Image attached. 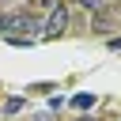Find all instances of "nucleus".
I'll use <instances>...</instances> for the list:
<instances>
[{"mask_svg":"<svg viewBox=\"0 0 121 121\" xmlns=\"http://www.w3.org/2000/svg\"><path fill=\"white\" fill-rule=\"evenodd\" d=\"M26 91H30V95H45V91H53V83H30Z\"/></svg>","mask_w":121,"mask_h":121,"instance_id":"8","label":"nucleus"},{"mask_svg":"<svg viewBox=\"0 0 121 121\" xmlns=\"http://www.w3.org/2000/svg\"><path fill=\"white\" fill-rule=\"evenodd\" d=\"M76 121H95V117H91V113H79V117H76Z\"/></svg>","mask_w":121,"mask_h":121,"instance_id":"11","label":"nucleus"},{"mask_svg":"<svg viewBox=\"0 0 121 121\" xmlns=\"http://www.w3.org/2000/svg\"><path fill=\"white\" fill-rule=\"evenodd\" d=\"M8 45H15V49H26V45H34V38H23V34H11V38H4Z\"/></svg>","mask_w":121,"mask_h":121,"instance_id":"6","label":"nucleus"},{"mask_svg":"<svg viewBox=\"0 0 121 121\" xmlns=\"http://www.w3.org/2000/svg\"><path fill=\"white\" fill-rule=\"evenodd\" d=\"M42 30H45V38L64 34V30H68V8H64V4H49V15H45Z\"/></svg>","mask_w":121,"mask_h":121,"instance_id":"2","label":"nucleus"},{"mask_svg":"<svg viewBox=\"0 0 121 121\" xmlns=\"http://www.w3.org/2000/svg\"><path fill=\"white\" fill-rule=\"evenodd\" d=\"M76 4H79V8H87V11H95V15L102 11V0H76Z\"/></svg>","mask_w":121,"mask_h":121,"instance_id":"7","label":"nucleus"},{"mask_svg":"<svg viewBox=\"0 0 121 121\" xmlns=\"http://www.w3.org/2000/svg\"><path fill=\"white\" fill-rule=\"evenodd\" d=\"M91 106H95V95H91V91H79V95L72 98V110H79V113H87Z\"/></svg>","mask_w":121,"mask_h":121,"instance_id":"3","label":"nucleus"},{"mask_svg":"<svg viewBox=\"0 0 121 121\" xmlns=\"http://www.w3.org/2000/svg\"><path fill=\"white\" fill-rule=\"evenodd\" d=\"M91 30H95V34H106V30H110V15H102V11H98V15L91 19Z\"/></svg>","mask_w":121,"mask_h":121,"instance_id":"5","label":"nucleus"},{"mask_svg":"<svg viewBox=\"0 0 121 121\" xmlns=\"http://www.w3.org/2000/svg\"><path fill=\"white\" fill-rule=\"evenodd\" d=\"M106 45H110V49H113V53H121V38H110V42H106Z\"/></svg>","mask_w":121,"mask_h":121,"instance_id":"9","label":"nucleus"},{"mask_svg":"<svg viewBox=\"0 0 121 121\" xmlns=\"http://www.w3.org/2000/svg\"><path fill=\"white\" fill-rule=\"evenodd\" d=\"M30 121H53V117H49V113H34Z\"/></svg>","mask_w":121,"mask_h":121,"instance_id":"10","label":"nucleus"},{"mask_svg":"<svg viewBox=\"0 0 121 121\" xmlns=\"http://www.w3.org/2000/svg\"><path fill=\"white\" fill-rule=\"evenodd\" d=\"M15 30H23V38H34V30H42V23L26 11H0V34L11 38Z\"/></svg>","mask_w":121,"mask_h":121,"instance_id":"1","label":"nucleus"},{"mask_svg":"<svg viewBox=\"0 0 121 121\" xmlns=\"http://www.w3.org/2000/svg\"><path fill=\"white\" fill-rule=\"evenodd\" d=\"M23 102H26V98H23V95H11V98H8V102H4V113H8V117H15V113H19V110H23Z\"/></svg>","mask_w":121,"mask_h":121,"instance_id":"4","label":"nucleus"}]
</instances>
